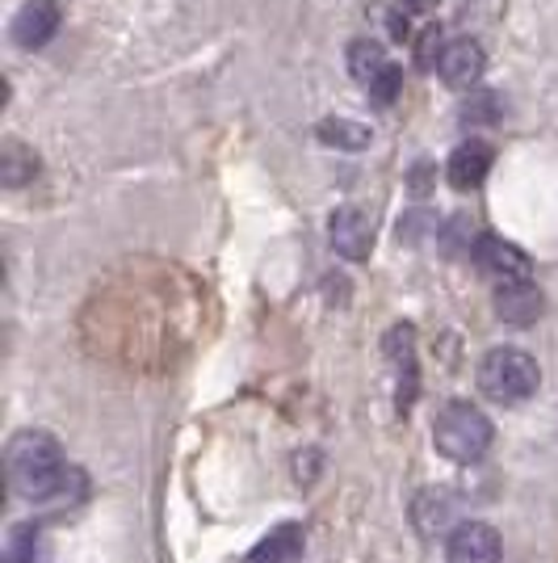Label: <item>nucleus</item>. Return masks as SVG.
Returning a JSON list of instances; mask_svg holds the SVG:
<instances>
[{
    "instance_id": "obj_9",
    "label": "nucleus",
    "mask_w": 558,
    "mask_h": 563,
    "mask_svg": "<svg viewBox=\"0 0 558 563\" xmlns=\"http://www.w3.org/2000/svg\"><path fill=\"white\" fill-rule=\"evenodd\" d=\"M491 161H495V152H491L488 140H466L454 147V156H449V181L458 189H475L488 181L491 173Z\"/></svg>"
},
{
    "instance_id": "obj_11",
    "label": "nucleus",
    "mask_w": 558,
    "mask_h": 563,
    "mask_svg": "<svg viewBox=\"0 0 558 563\" xmlns=\"http://www.w3.org/2000/svg\"><path fill=\"white\" fill-rule=\"evenodd\" d=\"M542 290H537L534 282H516V286H500L495 290V311H500V320H509L516 329H525V324H534L537 316H542Z\"/></svg>"
},
{
    "instance_id": "obj_7",
    "label": "nucleus",
    "mask_w": 558,
    "mask_h": 563,
    "mask_svg": "<svg viewBox=\"0 0 558 563\" xmlns=\"http://www.w3.org/2000/svg\"><path fill=\"white\" fill-rule=\"evenodd\" d=\"M483 68H488V59H483V47H479L475 38H454V43H445L442 59H437V71H442V80L449 89H475Z\"/></svg>"
},
{
    "instance_id": "obj_18",
    "label": "nucleus",
    "mask_w": 558,
    "mask_h": 563,
    "mask_svg": "<svg viewBox=\"0 0 558 563\" xmlns=\"http://www.w3.org/2000/svg\"><path fill=\"white\" fill-rule=\"evenodd\" d=\"M408 4H428V0H408Z\"/></svg>"
},
{
    "instance_id": "obj_15",
    "label": "nucleus",
    "mask_w": 558,
    "mask_h": 563,
    "mask_svg": "<svg viewBox=\"0 0 558 563\" xmlns=\"http://www.w3.org/2000/svg\"><path fill=\"white\" fill-rule=\"evenodd\" d=\"M495 110H500V97H495V93H475L462 106V122H475V126L495 122Z\"/></svg>"
},
{
    "instance_id": "obj_10",
    "label": "nucleus",
    "mask_w": 558,
    "mask_h": 563,
    "mask_svg": "<svg viewBox=\"0 0 558 563\" xmlns=\"http://www.w3.org/2000/svg\"><path fill=\"white\" fill-rule=\"evenodd\" d=\"M306 551V534L299 521H281L253 547V563H299Z\"/></svg>"
},
{
    "instance_id": "obj_4",
    "label": "nucleus",
    "mask_w": 558,
    "mask_h": 563,
    "mask_svg": "<svg viewBox=\"0 0 558 563\" xmlns=\"http://www.w3.org/2000/svg\"><path fill=\"white\" fill-rule=\"evenodd\" d=\"M475 265L488 274L495 286H516V282H534V261L525 257V249H516L504 235H479L475 244Z\"/></svg>"
},
{
    "instance_id": "obj_8",
    "label": "nucleus",
    "mask_w": 558,
    "mask_h": 563,
    "mask_svg": "<svg viewBox=\"0 0 558 563\" xmlns=\"http://www.w3.org/2000/svg\"><path fill=\"white\" fill-rule=\"evenodd\" d=\"M445 555H449V563H500V534L488 521H462L449 534Z\"/></svg>"
},
{
    "instance_id": "obj_1",
    "label": "nucleus",
    "mask_w": 558,
    "mask_h": 563,
    "mask_svg": "<svg viewBox=\"0 0 558 563\" xmlns=\"http://www.w3.org/2000/svg\"><path fill=\"white\" fill-rule=\"evenodd\" d=\"M4 467H9L13 493H22L25 500H55V493H64L68 479L80 475L64 463L59 442L43 429H22L4 450Z\"/></svg>"
},
{
    "instance_id": "obj_12",
    "label": "nucleus",
    "mask_w": 558,
    "mask_h": 563,
    "mask_svg": "<svg viewBox=\"0 0 558 563\" xmlns=\"http://www.w3.org/2000/svg\"><path fill=\"white\" fill-rule=\"evenodd\" d=\"M34 173H38V156L18 140H4L0 147V181L9 189L25 186V181H34Z\"/></svg>"
},
{
    "instance_id": "obj_6",
    "label": "nucleus",
    "mask_w": 558,
    "mask_h": 563,
    "mask_svg": "<svg viewBox=\"0 0 558 563\" xmlns=\"http://www.w3.org/2000/svg\"><path fill=\"white\" fill-rule=\"evenodd\" d=\"M55 30H59V4L55 0H25L22 9H18V18H13V25H9L13 43L22 51L47 47L51 38H55Z\"/></svg>"
},
{
    "instance_id": "obj_5",
    "label": "nucleus",
    "mask_w": 558,
    "mask_h": 563,
    "mask_svg": "<svg viewBox=\"0 0 558 563\" xmlns=\"http://www.w3.org/2000/svg\"><path fill=\"white\" fill-rule=\"evenodd\" d=\"M327 240H332V249L341 253L345 261H366L373 249V223L366 211H357V207H341V211H332L327 219Z\"/></svg>"
},
{
    "instance_id": "obj_16",
    "label": "nucleus",
    "mask_w": 558,
    "mask_h": 563,
    "mask_svg": "<svg viewBox=\"0 0 558 563\" xmlns=\"http://www.w3.org/2000/svg\"><path fill=\"white\" fill-rule=\"evenodd\" d=\"M399 89H403V71H399L395 64H391V68L382 71V76L373 80L366 93H370V101H378V106H391V101L399 97Z\"/></svg>"
},
{
    "instance_id": "obj_17",
    "label": "nucleus",
    "mask_w": 558,
    "mask_h": 563,
    "mask_svg": "<svg viewBox=\"0 0 558 563\" xmlns=\"http://www.w3.org/2000/svg\"><path fill=\"white\" fill-rule=\"evenodd\" d=\"M442 30L437 25H428L424 34H420V47H416V59L424 68H437V59H442Z\"/></svg>"
},
{
    "instance_id": "obj_3",
    "label": "nucleus",
    "mask_w": 558,
    "mask_h": 563,
    "mask_svg": "<svg viewBox=\"0 0 558 563\" xmlns=\"http://www.w3.org/2000/svg\"><path fill=\"white\" fill-rule=\"evenodd\" d=\"M537 362L516 345H495L479 362V387L495 404H521L537 391Z\"/></svg>"
},
{
    "instance_id": "obj_2",
    "label": "nucleus",
    "mask_w": 558,
    "mask_h": 563,
    "mask_svg": "<svg viewBox=\"0 0 558 563\" xmlns=\"http://www.w3.org/2000/svg\"><path fill=\"white\" fill-rule=\"evenodd\" d=\"M433 442L442 450L449 463H475L483 459L491 446V421L483 408L466 404V399H454L437 412V424H433Z\"/></svg>"
},
{
    "instance_id": "obj_13",
    "label": "nucleus",
    "mask_w": 558,
    "mask_h": 563,
    "mask_svg": "<svg viewBox=\"0 0 558 563\" xmlns=\"http://www.w3.org/2000/svg\"><path fill=\"white\" fill-rule=\"evenodd\" d=\"M387 68H391V59H387V51L378 47L373 38H357L349 47V71L353 80H361V89H370Z\"/></svg>"
},
{
    "instance_id": "obj_14",
    "label": "nucleus",
    "mask_w": 558,
    "mask_h": 563,
    "mask_svg": "<svg viewBox=\"0 0 558 563\" xmlns=\"http://www.w3.org/2000/svg\"><path fill=\"white\" fill-rule=\"evenodd\" d=\"M315 135H320L327 147H345V152H361V147H370V126L349 122V118H324V122L315 126Z\"/></svg>"
}]
</instances>
